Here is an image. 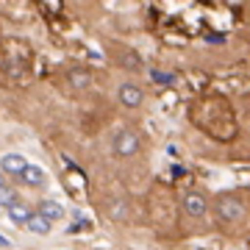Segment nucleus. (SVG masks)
Here are the masks:
<instances>
[{
	"label": "nucleus",
	"mask_w": 250,
	"mask_h": 250,
	"mask_svg": "<svg viewBox=\"0 0 250 250\" xmlns=\"http://www.w3.org/2000/svg\"><path fill=\"white\" fill-rule=\"evenodd\" d=\"M208 197L200 192V189H189L181 195V211L189 217V220H203L208 214Z\"/></svg>",
	"instance_id": "3"
},
{
	"label": "nucleus",
	"mask_w": 250,
	"mask_h": 250,
	"mask_svg": "<svg viewBox=\"0 0 250 250\" xmlns=\"http://www.w3.org/2000/svg\"><path fill=\"white\" fill-rule=\"evenodd\" d=\"M6 211H9V220H11V223H14V225H20V228H25V225H28V220L34 217V206H28L25 200L20 197L17 203L11 206V208H6Z\"/></svg>",
	"instance_id": "9"
},
{
	"label": "nucleus",
	"mask_w": 250,
	"mask_h": 250,
	"mask_svg": "<svg viewBox=\"0 0 250 250\" xmlns=\"http://www.w3.org/2000/svg\"><path fill=\"white\" fill-rule=\"evenodd\" d=\"M117 103L128 111H136V108H142L145 103V89L134 81H123L120 86H117Z\"/></svg>",
	"instance_id": "4"
},
{
	"label": "nucleus",
	"mask_w": 250,
	"mask_h": 250,
	"mask_svg": "<svg viewBox=\"0 0 250 250\" xmlns=\"http://www.w3.org/2000/svg\"><path fill=\"white\" fill-rule=\"evenodd\" d=\"M67 81H70V86H72V89L83 92V89H89L92 75H89L86 70H81V67H75V70H70V72H67Z\"/></svg>",
	"instance_id": "11"
},
{
	"label": "nucleus",
	"mask_w": 250,
	"mask_h": 250,
	"mask_svg": "<svg viewBox=\"0 0 250 250\" xmlns=\"http://www.w3.org/2000/svg\"><path fill=\"white\" fill-rule=\"evenodd\" d=\"M211 208H214V223L223 231H239L242 225H245V220H248V206L233 192H220L214 197Z\"/></svg>",
	"instance_id": "1"
},
{
	"label": "nucleus",
	"mask_w": 250,
	"mask_h": 250,
	"mask_svg": "<svg viewBox=\"0 0 250 250\" xmlns=\"http://www.w3.org/2000/svg\"><path fill=\"white\" fill-rule=\"evenodd\" d=\"M20 184L22 187H31V189H45L47 187V172L39 167V164H31L28 161V167L22 170V175H20Z\"/></svg>",
	"instance_id": "6"
},
{
	"label": "nucleus",
	"mask_w": 250,
	"mask_h": 250,
	"mask_svg": "<svg viewBox=\"0 0 250 250\" xmlns=\"http://www.w3.org/2000/svg\"><path fill=\"white\" fill-rule=\"evenodd\" d=\"M153 75L159 78V83H170V81H172V75H164V72H153Z\"/></svg>",
	"instance_id": "13"
},
{
	"label": "nucleus",
	"mask_w": 250,
	"mask_h": 250,
	"mask_svg": "<svg viewBox=\"0 0 250 250\" xmlns=\"http://www.w3.org/2000/svg\"><path fill=\"white\" fill-rule=\"evenodd\" d=\"M34 211L39 217H45V220H50V223H59V220H64V206L59 203V200H53V197H42L39 203L34 206Z\"/></svg>",
	"instance_id": "7"
},
{
	"label": "nucleus",
	"mask_w": 250,
	"mask_h": 250,
	"mask_svg": "<svg viewBox=\"0 0 250 250\" xmlns=\"http://www.w3.org/2000/svg\"><path fill=\"white\" fill-rule=\"evenodd\" d=\"M108 147H111V153H114L117 159L131 161L145 150V142L131 125H123V128H117L114 134H111V145Z\"/></svg>",
	"instance_id": "2"
},
{
	"label": "nucleus",
	"mask_w": 250,
	"mask_h": 250,
	"mask_svg": "<svg viewBox=\"0 0 250 250\" xmlns=\"http://www.w3.org/2000/svg\"><path fill=\"white\" fill-rule=\"evenodd\" d=\"M25 167H28V159L22 156V153H6V156L0 159V172L9 175V178H14V181L22 175Z\"/></svg>",
	"instance_id": "5"
},
{
	"label": "nucleus",
	"mask_w": 250,
	"mask_h": 250,
	"mask_svg": "<svg viewBox=\"0 0 250 250\" xmlns=\"http://www.w3.org/2000/svg\"><path fill=\"white\" fill-rule=\"evenodd\" d=\"M17 200H20V195L9 187V184H3V187H0V206H3V208H11Z\"/></svg>",
	"instance_id": "12"
},
{
	"label": "nucleus",
	"mask_w": 250,
	"mask_h": 250,
	"mask_svg": "<svg viewBox=\"0 0 250 250\" xmlns=\"http://www.w3.org/2000/svg\"><path fill=\"white\" fill-rule=\"evenodd\" d=\"M25 231H31L34 236H50L53 223H50V220H45V217H39L34 211V217H31V220H28V225H25Z\"/></svg>",
	"instance_id": "10"
},
{
	"label": "nucleus",
	"mask_w": 250,
	"mask_h": 250,
	"mask_svg": "<svg viewBox=\"0 0 250 250\" xmlns=\"http://www.w3.org/2000/svg\"><path fill=\"white\" fill-rule=\"evenodd\" d=\"M0 248H9V239H3V233H0Z\"/></svg>",
	"instance_id": "14"
},
{
	"label": "nucleus",
	"mask_w": 250,
	"mask_h": 250,
	"mask_svg": "<svg viewBox=\"0 0 250 250\" xmlns=\"http://www.w3.org/2000/svg\"><path fill=\"white\" fill-rule=\"evenodd\" d=\"M106 214L114 220V223H125V220H131V206L125 197H114V200H106Z\"/></svg>",
	"instance_id": "8"
}]
</instances>
